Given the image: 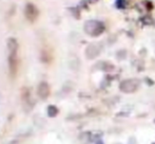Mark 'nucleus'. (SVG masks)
Wrapping results in <instances>:
<instances>
[{
    "instance_id": "1",
    "label": "nucleus",
    "mask_w": 155,
    "mask_h": 144,
    "mask_svg": "<svg viewBox=\"0 0 155 144\" xmlns=\"http://www.w3.org/2000/svg\"><path fill=\"white\" fill-rule=\"evenodd\" d=\"M8 66H10V70L12 73L16 71V64H17V50H18V46H17V41L15 39L11 38L8 43Z\"/></svg>"
},
{
    "instance_id": "2",
    "label": "nucleus",
    "mask_w": 155,
    "mask_h": 144,
    "mask_svg": "<svg viewBox=\"0 0 155 144\" xmlns=\"http://www.w3.org/2000/svg\"><path fill=\"white\" fill-rule=\"evenodd\" d=\"M84 31L91 36H98L104 31V25L98 20H89L84 23Z\"/></svg>"
},
{
    "instance_id": "3",
    "label": "nucleus",
    "mask_w": 155,
    "mask_h": 144,
    "mask_svg": "<svg viewBox=\"0 0 155 144\" xmlns=\"http://www.w3.org/2000/svg\"><path fill=\"white\" fill-rule=\"evenodd\" d=\"M139 82L137 80H124L119 84V89L124 93H132L137 90Z\"/></svg>"
},
{
    "instance_id": "4",
    "label": "nucleus",
    "mask_w": 155,
    "mask_h": 144,
    "mask_svg": "<svg viewBox=\"0 0 155 144\" xmlns=\"http://www.w3.org/2000/svg\"><path fill=\"white\" fill-rule=\"evenodd\" d=\"M100 53V49L98 46L96 45H91L88 47V49L86 50V54H87V57L89 60H93V58L97 57Z\"/></svg>"
},
{
    "instance_id": "5",
    "label": "nucleus",
    "mask_w": 155,
    "mask_h": 144,
    "mask_svg": "<svg viewBox=\"0 0 155 144\" xmlns=\"http://www.w3.org/2000/svg\"><path fill=\"white\" fill-rule=\"evenodd\" d=\"M116 6L118 9L126 8V0H117V1H116Z\"/></svg>"
},
{
    "instance_id": "6",
    "label": "nucleus",
    "mask_w": 155,
    "mask_h": 144,
    "mask_svg": "<svg viewBox=\"0 0 155 144\" xmlns=\"http://www.w3.org/2000/svg\"><path fill=\"white\" fill-rule=\"evenodd\" d=\"M126 54H127V52L124 51V50L118 51L117 52V58H118V60H124V58L126 57Z\"/></svg>"
},
{
    "instance_id": "7",
    "label": "nucleus",
    "mask_w": 155,
    "mask_h": 144,
    "mask_svg": "<svg viewBox=\"0 0 155 144\" xmlns=\"http://www.w3.org/2000/svg\"><path fill=\"white\" fill-rule=\"evenodd\" d=\"M128 144H137V140L134 138V137H131L128 140Z\"/></svg>"
},
{
    "instance_id": "8",
    "label": "nucleus",
    "mask_w": 155,
    "mask_h": 144,
    "mask_svg": "<svg viewBox=\"0 0 155 144\" xmlns=\"http://www.w3.org/2000/svg\"><path fill=\"white\" fill-rule=\"evenodd\" d=\"M97 1H99V0H89L90 3H95V2H97Z\"/></svg>"
},
{
    "instance_id": "9",
    "label": "nucleus",
    "mask_w": 155,
    "mask_h": 144,
    "mask_svg": "<svg viewBox=\"0 0 155 144\" xmlns=\"http://www.w3.org/2000/svg\"><path fill=\"white\" fill-rule=\"evenodd\" d=\"M96 144H104V143L102 142L101 140H97V141H96Z\"/></svg>"
},
{
    "instance_id": "10",
    "label": "nucleus",
    "mask_w": 155,
    "mask_h": 144,
    "mask_svg": "<svg viewBox=\"0 0 155 144\" xmlns=\"http://www.w3.org/2000/svg\"><path fill=\"white\" fill-rule=\"evenodd\" d=\"M10 144H18L17 142H12V143H10Z\"/></svg>"
},
{
    "instance_id": "11",
    "label": "nucleus",
    "mask_w": 155,
    "mask_h": 144,
    "mask_svg": "<svg viewBox=\"0 0 155 144\" xmlns=\"http://www.w3.org/2000/svg\"><path fill=\"white\" fill-rule=\"evenodd\" d=\"M115 144H120V143H115Z\"/></svg>"
},
{
    "instance_id": "12",
    "label": "nucleus",
    "mask_w": 155,
    "mask_h": 144,
    "mask_svg": "<svg viewBox=\"0 0 155 144\" xmlns=\"http://www.w3.org/2000/svg\"><path fill=\"white\" fill-rule=\"evenodd\" d=\"M153 144H155V143H153Z\"/></svg>"
},
{
    "instance_id": "13",
    "label": "nucleus",
    "mask_w": 155,
    "mask_h": 144,
    "mask_svg": "<svg viewBox=\"0 0 155 144\" xmlns=\"http://www.w3.org/2000/svg\"><path fill=\"white\" fill-rule=\"evenodd\" d=\"M154 122H155V121H154Z\"/></svg>"
}]
</instances>
